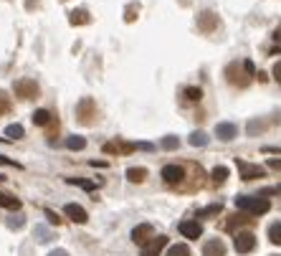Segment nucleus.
<instances>
[{
    "instance_id": "obj_41",
    "label": "nucleus",
    "mask_w": 281,
    "mask_h": 256,
    "mask_svg": "<svg viewBox=\"0 0 281 256\" xmlns=\"http://www.w3.org/2000/svg\"><path fill=\"white\" fill-rule=\"evenodd\" d=\"M274 256H281V254H274Z\"/></svg>"
},
{
    "instance_id": "obj_4",
    "label": "nucleus",
    "mask_w": 281,
    "mask_h": 256,
    "mask_svg": "<svg viewBox=\"0 0 281 256\" xmlns=\"http://www.w3.org/2000/svg\"><path fill=\"white\" fill-rule=\"evenodd\" d=\"M94 119H96V104H94L92 96H86L76 107V122H81V125H94Z\"/></svg>"
},
{
    "instance_id": "obj_11",
    "label": "nucleus",
    "mask_w": 281,
    "mask_h": 256,
    "mask_svg": "<svg viewBox=\"0 0 281 256\" xmlns=\"http://www.w3.org/2000/svg\"><path fill=\"white\" fill-rule=\"evenodd\" d=\"M107 155H129V152H134V150H140V144H129V142H122V140H117V142H109V144H104L102 147Z\"/></svg>"
},
{
    "instance_id": "obj_32",
    "label": "nucleus",
    "mask_w": 281,
    "mask_h": 256,
    "mask_svg": "<svg viewBox=\"0 0 281 256\" xmlns=\"http://www.w3.org/2000/svg\"><path fill=\"white\" fill-rule=\"evenodd\" d=\"M177 144H180L177 137H165V140H162V147H165V150H177Z\"/></svg>"
},
{
    "instance_id": "obj_34",
    "label": "nucleus",
    "mask_w": 281,
    "mask_h": 256,
    "mask_svg": "<svg viewBox=\"0 0 281 256\" xmlns=\"http://www.w3.org/2000/svg\"><path fill=\"white\" fill-rule=\"evenodd\" d=\"M46 218L51 221V224H53V226H59V224H61V216H59V213H53V210H51V208H46Z\"/></svg>"
},
{
    "instance_id": "obj_25",
    "label": "nucleus",
    "mask_w": 281,
    "mask_h": 256,
    "mask_svg": "<svg viewBox=\"0 0 281 256\" xmlns=\"http://www.w3.org/2000/svg\"><path fill=\"white\" fill-rule=\"evenodd\" d=\"M165 256H193V254H190L187 243H175V246L167 249V254H165Z\"/></svg>"
},
{
    "instance_id": "obj_9",
    "label": "nucleus",
    "mask_w": 281,
    "mask_h": 256,
    "mask_svg": "<svg viewBox=\"0 0 281 256\" xmlns=\"http://www.w3.org/2000/svg\"><path fill=\"white\" fill-rule=\"evenodd\" d=\"M180 233H183L185 239H190V241H195V239H200L203 236V226H200V221H180Z\"/></svg>"
},
{
    "instance_id": "obj_15",
    "label": "nucleus",
    "mask_w": 281,
    "mask_h": 256,
    "mask_svg": "<svg viewBox=\"0 0 281 256\" xmlns=\"http://www.w3.org/2000/svg\"><path fill=\"white\" fill-rule=\"evenodd\" d=\"M235 132H238V127H235L233 122H220V125L216 127V135H218V140H223V142H231V140L235 137Z\"/></svg>"
},
{
    "instance_id": "obj_26",
    "label": "nucleus",
    "mask_w": 281,
    "mask_h": 256,
    "mask_svg": "<svg viewBox=\"0 0 281 256\" xmlns=\"http://www.w3.org/2000/svg\"><path fill=\"white\" fill-rule=\"evenodd\" d=\"M13 112V102H10V96L5 92H0V117H5Z\"/></svg>"
},
{
    "instance_id": "obj_10",
    "label": "nucleus",
    "mask_w": 281,
    "mask_h": 256,
    "mask_svg": "<svg viewBox=\"0 0 281 256\" xmlns=\"http://www.w3.org/2000/svg\"><path fill=\"white\" fill-rule=\"evenodd\" d=\"M155 236H152V226L150 224H140L132 228V241L140 243V246H144V243H150Z\"/></svg>"
},
{
    "instance_id": "obj_38",
    "label": "nucleus",
    "mask_w": 281,
    "mask_h": 256,
    "mask_svg": "<svg viewBox=\"0 0 281 256\" xmlns=\"http://www.w3.org/2000/svg\"><path fill=\"white\" fill-rule=\"evenodd\" d=\"M48 256H71V254L66 251V249H53V251H51Z\"/></svg>"
},
{
    "instance_id": "obj_37",
    "label": "nucleus",
    "mask_w": 281,
    "mask_h": 256,
    "mask_svg": "<svg viewBox=\"0 0 281 256\" xmlns=\"http://www.w3.org/2000/svg\"><path fill=\"white\" fill-rule=\"evenodd\" d=\"M271 74H274V79L281 84V61H276V66H274V71H271Z\"/></svg>"
},
{
    "instance_id": "obj_24",
    "label": "nucleus",
    "mask_w": 281,
    "mask_h": 256,
    "mask_svg": "<svg viewBox=\"0 0 281 256\" xmlns=\"http://www.w3.org/2000/svg\"><path fill=\"white\" fill-rule=\"evenodd\" d=\"M187 142L193 144V147H205V144H208V135H205V132H193V135L187 137Z\"/></svg>"
},
{
    "instance_id": "obj_12",
    "label": "nucleus",
    "mask_w": 281,
    "mask_h": 256,
    "mask_svg": "<svg viewBox=\"0 0 281 256\" xmlns=\"http://www.w3.org/2000/svg\"><path fill=\"white\" fill-rule=\"evenodd\" d=\"M165 243H167V236H155L150 243H144V251H142V256H162Z\"/></svg>"
},
{
    "instance_id": "obj_29",
    "label": "nucleus",
    "mask_w": 281,
    "mask_h": 256,
    "mask_svg": "<svg viewBox=\"0 0 281 256\" xmlns=\"http://www.w3.org/2000/svg\"><path fill=\"white\" fill-rule=\"evenodd\" d=\"M228 175H231V173H228V168H223V165H218V168H213V173H210L213 183H223Z\"/></svg>"
},
{
    "instance_id": "obj_2",
    "label": "nucleus",
    "mask_w": 281,
    "mask_h": 256,
    "mask_svg": "<svg viewBox=\"0 0 281 256\" xmlns=\"http://www.w3.org/2000/svg\"><path fill=\"white\" fill-rule=\"evenodd\" d=\"M235 206L256 218V216H264L266 210L271 208V200H268L266 195H261V193H258V195H249V198L241 195V198H235Z\"/></svg>"
},
{
    "instance_id": "obj_28",
    "label": "nucleus",
    "mask_w": 281,
    "mask_h": 256,
    "mask_svg": "<svg viewBox=\"0 0 281 256\" xmlns=\"http://www.w3.org/2000/svg\"><path fill=\"white\" fill-rule=\"evenodd\" d=\"M66 147H69V150H84L86 147V140L78 137V135H71V137H66Z\"/></svg>"
},
{
    "instance_id": "obj_31",
    "label": "nucleus",
    "mask_w": 281,
    "mask_h": 256,
    "mask_svg": "<svg viewBox=\"0 0 281 256\" xmlns=\"http://www.w3.org/2000/svg\"><path fill=\"white\" fill-rule=\"evenodd\" d=\"M69 183H71V185H78V188H84V191H94V188H96V183H92V180H81V177H69Z\"/></svg>"
},
{
    "instance_id": "obj_27",
    "label": "nucleus",
    "mask_w": 281,
    "mask_h": 256,
    "mask_svg": "<svg viewBox=\"0 0 281 256\" xmlns=\"http://www.w3.org/2000/svg\"><path fill=\"white\" fill-rule=\"evenodd\" d=\"M183 94H185L187 102H200V99H203V89H200V86H187Z\"/></svg>"
},
{
    "instance_id": "obj_16",
    "label": "nucleus",
    "mask_w": 281,
    "mask_h": 256,
    "mask_svg": "<svg viewBox=\"0 0 281 256\" xmlns=\"http://www.w3.org/2000/svg\"><path fill=\"white\" fill-rule=\"evenodd\" d=\"M89 20H92V16H89V10L86 8H76L69 13V23L71 26H86Z\"/></svg>"
},
{
    "instance_id": "obj_6",
    "label": "nucleus",
    "mask_w": 281,
    "mask_h": 256,
    "mask_svg": "<svg viewBox=\"0 0 281 256\" xmlns=\"http://www.w3.org/2000/svg\"><path fill=\"white\" fill-rule=\"evenodd\" d=\"M235 165H238L243 180H258V177L266 175V170L261 168V165H253V162H246V160H235Z\"/></svg>"
},
{
    "instance_id": "obj_30",
    "label": "nucleus",
    "mask_w": 281,
    "mask_h": 256,
    "mask_svg": "<svg viewBox=\"0 0 281 256\" xmlns=\"http://www.w3.org/2000/svg\"><path fill=\"white\" fill-rule=\"evenodd\" d=\"M5 135L10 140H20V137H23V127H20V125H10V127H5Z\"/></svg>"
},
{
    "instance_id": "obj_39",
    "label": "nucleus",
    "mask_w": 281,
    "mask_h": 256,
    "mask_svg": "<svg viewBox=\"0 0 281 256\" xmlns=\"http://www.w3.org/2000/svg\"><path fill=\"white\" fill-rule=\"evenodd\" d=\"M268 168H271V170H281V160H271V162H268Z\"/></svg>"
},
{
    "instance_id": "obj_1",
    "label": "nucleus",
    "mask_w": 281,
    "mask_h": 256,
    "mask_svg": "<svg viewBox=\"0 0 281 256\" xmlns=\"http://www.w3.org/2000/svg\"><path fill=\"white\" fill-rule=\"evenodd\" d=\"M253 61H233V64H228V69H226V81L228 84H233V86H238V89H246L251 84V79H253Z\"/></svg>"
},
{
    "instance_id": "obj_7",
    "label": "nucleus",
    "mask_w": 281,
    "mask_h": 256,
    "mask_svg": "<svg viewBox=\"0 0 281 256\" xmlns=\"http://www.w3.org/2000/svg\"><path fill=\"white\" fill-rule=\"evenodd\" d=\"M218 16L213 13V10H203V13L198 16V31L200 33H216L218 31Z\"/></svg>"
},
{
    "instance_id": "obj_3",
    "label": "nucleus",
    "mask_w": 281,
    "mask_h": 256,
    "mask_svg": "<svg viewBox=\"0 0 281 256\" xmlns=\"http://www.w3.org/2000/svg\"><path fill=\"white\" fill-rule=\"evenodd\" d=\"M13 92L18 94V99H23V102H33V99L41 96V86L33 79H18L13 84Z\"/></svg>"
},
{
    "instance_id": "obj_23",
    "label": "nucleus",
    "mask_w": 281,
    "mask_h": 256,
    "mask_svg": "<svg viewBox=\"0 0 281 256\" xmlns=\"http://www.w3.org/2000/svg\"><path fill=\"white\" fill-rule=\"evenodd\" d=\"M268 241L276 243V246H281V221H276V224L268 226Z\"/></svg>"
},
{
    "instance_id": "obj_13",
    "label": "nucleus",
    "mask_w": 281,
    "mask_h": 256,
    "mask_svg": "<svg viewBox=\"0 0 281 256\" xmlns=\"http://www.w3.org/2000/svg\"><path fill=\"white\" fill-rule=\"evenodd\" d=\"M203 254L205 256H226V243L220 239H208L203 243Z\"/></svg>"
},
{
    "instance_id": "obj_18",
    "label": "nucleus",
    "mask_w": 281,
    "mask_h": 256,
    "mask_svg": "<svg viewBox=\"0 0 281 256\" xmlns=\"http://www.w3.org/2000/svg\"><path fill=\"white\" fill-rule=\"evenodd\" d=\"M251 224H253V216L249 218V216L238 213V216H231V218H228L226 228H228V233H235V228H238V226H251Z\"/></svg>"
},
{
    "instance_id": "obj_22",
    "label": "nucleus",
    "mask_w": 281,
    "mask_h": 256,
    "mask_svg": "<svg viewBox=\"0 0 281 256\" xmlns=\"http://www.w3.org/2000/svg\"><path fill=\"white\" fill-rule=\"evenodd\" d=\"M218 213H223V206H220V203H213V206H208V208H200V210H198V216L203 218V221L218 216Z\"/></svg>"
},
{
    "instance_id": "obj_40",
    "label": "nucleus",
    "mask_w": 281,
    "mask_h": 256,
    "mask_svg": "<svg viewBox=\"0 0 281 256\" xmlns=\"http://www.w3.org/2000/svg\"><path fill=\"white\" fill-rule=\"evenodd\" d=\"M26 8H31V10H33V8H38V0H28Z\"/></svg>"
},
{
    "instance_id": "obj_19",
    "label": "nucleus",
    "mask_w": 281,
    "mask_h": 256,
    "mask_svg": "<svg viewBox=\"0 0 281 256\" xmlns=\"http://www.w3.org/2000/svg\"><path fill=\"white\" fill-rule=\"evenodd\" d=\"M125 175H127V180H129V183H142L150 173H147V168H129Z\"/></svg>"
},
{
    "instance_id": "obj_17",
    "label": "nucleus",
    "mask_w": 281,
    "mask_h": 256,
    "mask_svg": "<svg viewBox=\"0 0 281 256\" xmlns=\"http://www.w3.org/2000/svg\"><path fill=\"white\" fill-rule=\"evenodd\" d=\"M271 122H279V117H274ZM271 122H268V119H251L249 125H246V132H249L251 137H256L258 132H264V129H266L268 125H271Z\"/></svg>"
},
{
    "instance_id": "obj_36",
    "label": "nucleus",
    "mask_w": 281,
    "mask_h": 256,
    "mask_svg": "<svg viewBox=\"0 0 281 256\" xmlns=\"http://www.w3.org/2000/svg\"><path fill=\"white\" fill-rule=\"evenodd\" d=\"M271 38H274V43H276V46H281V23H279V28L271 33Z\"/></svg>"
},
{
    "instance_id": "obj_8",
    "label": "nucleus",
    "mask_w": 281,
    "mask_h": 256,
    "mask_svg": "<svg viewBox=\"0 0 281 256\" xmlns=\"http://www.w3.org/2000/svg\"><path fill=\"white\" fill-rule=\"evenodd\" d=\"M256 249V236L251 231H235V251L238 254H249Z\"/></svg>"
},
{
    "instance_id": "obj_5",
    "label": "nucleus",
    "mask_w": 281,
    "mask_h": 256,
    "mask_svg": "<svg viewBox=\"0 0 281 256\" xmlns=\"http://www.w3.org/2000/svg\"><path fill=\"white\" fill-rule=\"evenodd\" d=\"M185 177H187V168H185V165H165V168H162V180L167 185H172V188H177Z\"/></svg>"
},
{
    "instance_id": "obj_20",
    "label": "nucleus",
    "mask_w": 281,
    "mask_h": 256,
    "mask_svg": "<svg viewBox=\"0 0 281 256\" xmlns=\"http://www.w3.org/2000/svg\"><path fill=\"white\" fill-rule=\"evenodd\" d=\"M0 206H3V208H10V210H18V208H20V200H18L16 195L0 191Z\"/></svg>"
},
{
    "instance_id": "obj_33",
    "label": "nucleus",
    "mask_w": 281,
    "mask_h": 256,
    "mask_svg": "<svg viewBox=\"0 0 281 256\" xmlns=\"http://www.w3.org/2000/svg\"><path fill=\"white\" fill-rule=\"evenodd\" d=\"M137 8H140L137 3H132V5H129V13H125V20H127V23H132V20L137 18Z\"/></svg>"
},
{
    "instance_id": "obj_21",
    "label": "nucleus",
    "mask_w": 281,
    "mask_h": 256,
    "mask_svg": "<svg viewBox=\"0 0 281 256\" xmlns=\"http://www.w3.org/2000/svg\"><path fill=\"white\" fill-rule=\"evenodd\" d=\"M48 122H51L48 109H36V112H33V125H36V127H46Z\"/></svg>"
},
{
    "instance_id": "obj_35",
    "label": "nucleus",
    "mask_w": 281,
    "mask_h": 256,
    "mask_svg": "<svg viewBox=\"0 0 281 256\" xmlns=\"http://www.w3.org/2000/svg\"><path fill=\"white\" fill-rule=\"evenodd\" d=\"M36 236H38V241H51V239H53L51 233H48V231H43V228H36Z\"/></svg>"
},
{
    "instance_id": "obj_14",
    "label": "nucleus",
    "mask_w": 281,
    "mask_h": 256,
    "mask_svg": "<svg viewBox=\"0 0 281 256\" xmlns=\"http://www.w3.org/2000/svg\"><path fill=\"white\" fill-rule=\"evenodd\" d=\"M63 216H69L74 224H86V218H89L86 210L78 206V203H69V206H66V208H63Z\"/></svg>"
}]
</instances>
